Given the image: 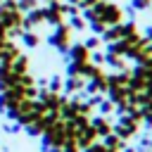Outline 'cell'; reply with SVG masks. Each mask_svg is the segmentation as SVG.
Listing matches in <instances>:
<instances>
[{
  "mask_svg": "<svg viewBox=\"0 0 152 152\" xmlns=\"http://www.w3.org/2000/svg\"><path fill=\"white\" fill-rule=\"evenodd\" d=\"M36 5H38V0H19L17 7H19V10H33Z\"/></svg>",
  "mask_w": 152,
  "mask_h": 152,
  "instance_id": "obj_1",
  "label": "cell"
}]
</instances>
